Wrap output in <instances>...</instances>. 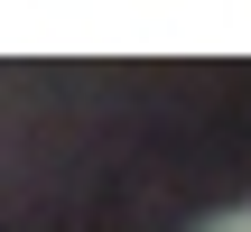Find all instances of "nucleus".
<instances>
[{"instance_id":"obj_1","label":"nucleus","mask_w":251,"mask_h":232,"mask_svg":"<svg viewBox=\"0 0 251 232\" xmlns=\"http://www.w3.org/2000/svg\"><path fill=\"white\" fill-rule=\"evenodd\" d=\"M196 232H251V205H224V214H205Z\"/></svg>"}]
</instances>
